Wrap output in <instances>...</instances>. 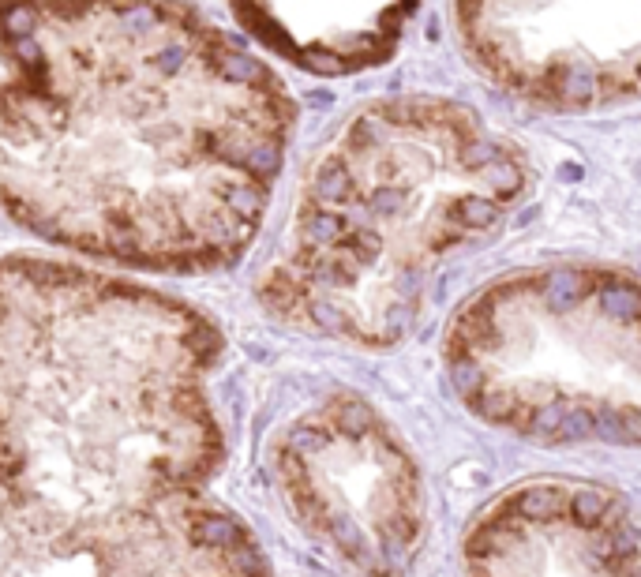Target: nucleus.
I'll return each instance as SVG.
<instances>
[{"label":"nucleus","instance_id":"obj_1","mask_svg":"<svg viewBox=\"0 0 641 577\" xmlns=\"http://www.w3.org/2000/svg\"><path fill=\"white\" fill-rule=\"evenodd\" d=\"M0 210L150 274L237 267L297 105L248 45L177 0H0Z\"/></svg>","mask_w":641,"mask_h":577},{"label":"nucleus","instance_id":"obj_2","mask_svg":"<svg viewBox=\"0 0 641 577\" xmlns=\"http://www.w3.org/2000/svg\"><path fill=\"white\" fill-rule=\"evenodd\" d=\"M222 353V330L184 300L0 259V577L270 570L210 495Z\"/></svg>","mask_w":641,"mask_h":577},{"label":"nucleus","instance_id":"obj_3","mask_svg":"<svg viewBox=\"0 0 641 577\" xmlns=\"http://www.w3.org/2000/svg\"><path fill=\"white\" fill-rule=\"evenodd\" d=\"M525 192V154L477 109L375 102L312 165L255 296L293 330L390 349L413 334L439 263L495 233Z\"/></svg>","mask_w":641,"mask_h":577},{"label":"nucleus","instance_id":"obj_4","mask_svg":"<svg viewBox=\"0 0 641 577\" xmlns=\"http://www.w3.org/2000/svg\"><path fill=\"white\" fill-rule=\"evenodd\" d=\"M443 360L458 398L544 446H634L641 293L627 267L555 263L507 274L454 311Z\"/></svg>","mask_w":641,"mask_h":577},{"label":"nucleus","instance_id":"obj_5","mask_svg":"<svg viewBox=\"0 0 641 577\" xmlns=\"http://www.w3.org/2000/svg\"><path fill=\"white\" fill-rule=\"evenodd\" d=\"M274 484L293 525L345 570L398 574L413 563L428 521L424 476L360 394H330L289 420L274 446Z\"/></svg>","mask_w":641,"mask_h":577},{"label":"nucleus","instance_id":"obj_6","mask_svg":"<svg viewBox=\"0 0 641 577\" xmlns=\"http://www.w3.org/2000/svg\"><path fill=\"white\" fill-rule=\"evenodd\" d=\"M454 34L525 105L597 113L638 98L641 0H454Z\"/></svg>","mask_w":641,"mask_h":577},{"label":"nucleus","instance_id":"obj_7","mask_svg":"<svg viewBox=\"0 0 641 577\" xmlns=\"http://www.w3.org/2000/svg\"><path fill=\"white\" fill-rule=\"evenodd\" d=\"M469 574L634 577L638 518L627 495L585 480H529L499 495L462 540Z\"/></svg>","mask_w":641,"mask_h":577},{"label":"nucleus","instance_id":"obj_8","mask_svg":"<svg viewBox=\"0 0 641 577\" xmlns=\"http://www.w3.org/2000/svg\"><path fill=\"white\" fill-rule=\"evenodd\" d=\"M420 0H229L255 45L312 75H357L387 64Z\"/></svg>","mask_w":641,"mask_h":577}]
</instances>
